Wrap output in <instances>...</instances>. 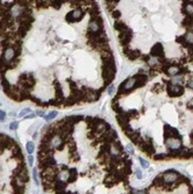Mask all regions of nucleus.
<instances>
[{
  "mask_svg": "<svg viewBox=\"0 0 193 194\" xmlns=\"http://www.w3.org/2000/svg\"><path fill=\"white\" fill-rule=\"evenodd\" d=\"M103 32V19L101 17L91 19L88 22V34H99Z\"/></svg>",
  "mask_w": 193,
  "mask_h": 194,
  "instance_id": "obj_1",
  "label": "nucleus"
},
{
  "mask_svg": "<svg viewBox=\"0 0 193 194\" xmlns=\"http://www.w3.org/2000/svg\"><path fill=\"white\" fill-rule=\"evenodd\" d=\"M84 15H85V12L81 10V8H74L72 12H70L69 14H66V17H65V20L68 21V22H70V23H72V22H77V21H80L83 18H84Z\"/></svg>",
  "mask_w": 193,
  "mask_h": 194,
  "instance_id": "obj_2",
  "label": "nucleus"
},
{
  "mask_svg": "<svg viewBox=\"0 0 193 194\" xmlns=\"http://www.w3.org/2000/svg\"><path fill=\"white\" fill-rule=\"evenodd\" d=\"M115 73H116V67H105L103 66V78L106 85H110L114 78H115Z\"/></svg>",
  "mask_w": 193,
  "mask_h": 194,
  "instance_id": "obj_3",
  "label": "nucleus"
},
{
  "mask_svg": "<svg viewBox=\"0 0 193 194\" xmlns=\"http://www.w3.org/2000/svg\"><path fill=\"white\" fill-rule=\"evenodd\" d=\"M17 57H18V54H17V51L13 47L6 48L3 52V55H1V59H4L5 63H7V64L12 63L14 59H17Z\"/></svg>",
  "mask_w": 193,
  "mask_h": 194,
  "instance_id": "obj_4",
  "label": "nucleus"
},
{
  "mask_svg": "<svg viewBox=\"0 0 193 194\" xmlns=\"http://www.w3.org/2000/svg\"><path fill=\"white\" fill-rule=\"evenodd\" d=\"M162 177H163L164 184H173L179 179V173L173 170H167L162 173Z\"/></svg>",
  "mask_w": 193,
  "mask_h": 194,
  "instance_id": "obj_5",
  "label": "nucleus"
},
{
  "mask_svg": "<svg viewBox=\"0 0 193 194\" xmlns=\"http://www.w3.org/2000/svg\"><path fill=\"white\" fill-rule=\"evenodd\" d=\"M150 56H152V57H155V58H157L159 61L164 59V48H163V44L159 43V42L155 43L154 47L150 50Z\"/></svg>",
  "mask_w": 193,
  "mask_h": 194,
  "instance_id": "obj_6",
  "label": "nucleus"
},
{
  "mask_svg": "<svg viewBox=\"0 0 193 194\" xmlns=\"http://www.w3.org/2000/svg\"><path fill=\"white\" fill-rule=\"evenodd\" d=\"M165 145L169 150H176V149H181L183 148V143H181V138H177V137H169L165 138Z\"/></svg>",
  "mask_w": 193,
  "mask_h": 194,
  "instance_id": "obj_7",
  "label": "nucleus"
},
{
  "mask_svg": "<svg viewBox=\"0 0 193 194\" xmlns=\"http://www.w3.org/2000/svg\"><path fill=\"white\" fill-rule=\"evenodd\" d=\"M118 138V134L114 129H111L106 133H104L101 135V141L105 143V144H112L113 142H115Z\"/></svg>",
  "mask_w": 193,
  "mask_h": 194,
  "instance_id": "obj_8",
  "label": "nucleus"
},
{
  "mask_svg": "<svg viewBox=\"0 0 193 194\" xmlns=\"http://www.w3.org/2000/svg\"><path fill=\"white\" fill-rule=\"evenodd\" d=\"M166 91H167V94L170 96H173V98H176V96H179L184 93V87L181 85H172L170 84L167 87H166Z\"/></svg>",
  "mask_w": 193,
  "mask_h": 194,
  "instance_id": "obj_9",
  "label": "nucleus"
},
{
  "mask_svg": "<svg viewBox=\"0 0 193 194\" xmlns=\"http://www.w3.org/2000/svg\"><path fill=\"white\" fill-rule=\"evenodd\" d=\"M132 37H133V32H132V29H129V28H128L127 30H125V32H122V33L119 34L120 43H121L123 47H126V45H128V44L130 43Z\"/></svg>",
  "mask_w": 193,
  "mask_h": 194,
  "instance_id": "obj_10",
  "label": "nucleus"
},
{
  "mask_svg": "<svg viewBox=\"0 0 193 194\" xmlns=\"http://www.w3.org/2000/svg\"><path fill=\"white\" fill-rule=\"evenodd\" d=\"M163 131H164V140H165V138H169V137H177V138H180L179 131H178L176 128L171 127L170 125H164Z\"/></svg>",
  "mask_w": 193,
  "mask_h": 194,
  "instance_id": "obj_11",
  "label": "nucleus"
},
{
  "mask_svg": "<svg viewBox=\"0 0 193 194\" xmlns=\"http://www.w3.org/2000/svg\"><path fill=\"white\" fill-rule=\"evenodd\" d=\"M140 149L143 150L145 153H148L149 156H152L155 153V148L152 145V142H151V138H148L147 141H143L140 145Z\"/></svg>",
  "mask_w": 193,
  "mask_h": 194,
  "instance_id": "obj_12",
  "label": "nucleus"
},
{
  "mask_svg": "<svg viewBox=\"0 0 193 194\" xmlns=\"http://www.w3.org/2000/svg\"><path fill=\"white\" fill-rule=\"evenodd\" d=\"M54 166H56V160H55L54 157H49V158H45V159H43V160H40L37 169H40V171H43V170H45V169L54 167Z\"/></svg>",
  "mask_w": 193,
  "mask_h": 194,
  "instance_id": "obj_13",
  "label": "nucleus"
},
{
  "mask_svg": "<svg viewBox=\"0 0 193 194\" xmlns=\"http://www.w3.org/2000/svg\"><path fill=\"white\" fill-rule=\"evenodd\" d=\"M50 143H51V145H52L54 149H59V150H62V149L64 148V145L66 144V142H65L59 135L52 136L51 140H50Z\"/></svg>",
  "mask_w": 193,
  "mask_h": 194,
  "instance_id": "obj_14",
  "label": "nucleus"
},
{
  "mask_svg": "<svg viewBox=\"0 0 193 194\" xmlns=\"http://www.w3.org/2000/svg\"><path fill=\"white\" fill-rule=\"evenodd\" d=\"M125 55L128 57L129 61H135L139 57H141V51L137 49H129V48H125L123 49Z\"/></svg>",
  "mask_w": 193,
  "mask_h": 194,
  "instance_id": "obj_15",
  "label": "nucleus"
},
{
  "mask_svg": "<svg viewBox=\"0 0 193 194\" xmlns=\"http://www.w3.org/2000/svg\"><path fill=\"white\" fill-rule=\"evenodd\" d=\"M164 73H166L169 77H174V76H178L180 73V66L178 65H170L165 71Z\"/></svg>",
  "mask_w": 193,
  "mask_h": 194,
  "instance_id": "obj_16",
  "label": "nucleus"
},
{
  "mask_svg": "<svg viewBox=\"0 0 193 194\" xmlns=\"http://www.w3.org/2000/svg\"><path fill=\"white\" fill-rule=\"evenodd\" d=\"M186 44H187V49L188 48H193V29H188L184 35H183Z\"/></svg>",
  "mask_w": 193,
  "mask_h": 194,
  "instance_id": "obj_17",
  "label": "nucleus"
},
{
  "mask_svg": "<svg viewBox=\"0 0 193 194\" xmlns=\"http://www.w3.org/2000/svg\"><path fill=\"white\" fill-rule=\"evenodd\" d=\"M104 184L106 185V187H112V186H114L115 184H118V180H116L114 173H108V174L105 177Z\"/></svg>",
  "mask_w": 193,
  "mask_h": 194,
  "instance_id": "obj_18",
  "label": "nucleus"
},
{
  "mask_svg": "<svg viewBox=\"0 0 193 194\" xmlns=\"http://www.w3.org/2000/svg\"><path fill=\"white\" fill-rule=\"evenodd\" d=\"M183 12L186 17H193V1H184Z\"/></svg>",
  "mask_w": 193,
  "mask_h": 194,
  "instance_id": "obj_19",
  "label": "nucleus"
},
{
  "mask_svg": "<svg viewBox=\"0 0 193 194\" xmlns=\"http://www.w3.org/2000/svg\"><path fill=\"white\" fill-rule=\"evenodd\" d=\"M148 81V76L147 74H136V88L142 87L147 84Z\"/></svg>",
  "mask_w": 193,
  "mask_h": 194,
  "instance_id": "obj_20",
  "label": "nucleus"
},
{
  "mask_svg": "<svg viewBox=\"0 0 193 194\" xmlns=\"http://www.w3.org/2000/svg\"><path fill=\"white\" fill-rule=\"evenodd\" d=\"M101 59H103V66H105V67H116L115 66V59H114L113 56L101 58Z\"/></svg>",
  "mask_w": 193,
  "mask_h": 194,
  "instance_id": "obj_21",
  "label": "nucleus"
},
{
  "mask_svg": "<svg viewBox=\"0 0 193 194\" xmlns=\"http://www.w3.org/2000/svg\"><path fill=\"white\" fill-rule=\"evenodd\" d=\"M88 14H90L91 19H94V18L100 17L99 8H98V6H96L94 3H93V5H92V7H90V8H88Z\"/></svg>",
  "mask_w": 193,
  "mask_h": 194,
  "instance_id": "obj_22",
  "label": "nucleus"
},
{
  "mask_svg": "<svg viewBox=\"0 0 193 194\" xmlns=\"http://www.w3.org/2000/svg\"><path fill=\"white\" fill-rule=\"evenodd\" d=\"M83 119H84V116H83V115H70V116H65V120H66L69 123L73 125V126H74L76 123L80 122Z\"/></svg>",
  "mask_w": 193,
  "mask_h": 194,
  "instance_id": "obj_23",
  "label": "nucleus"
},
{
  "mask_svg": "<svg viewBox=\"0 0 193 194\" xmlns=\"http://www.w3.org/2000/svg\"><path fill=\"white\" fill-rule=\"evenodd\" d=\"M66 184H68V182H65V181H62V180H59V179H56L54 189H55L56 192H63V191H65V188H66Z\"/></svg>",
  "mask_w": 193,
  "mask_h": 194,
  "instance_id": "obj_24",
  "label": "nucleus"
},
{
  "mask_svg": "<svg viewBox=\"0 0 193 194\" xmlns=\"http://www.w3.org/2000/svg\"><path fill=\"white\" fill-rule=\"evenodd\" d=\"M152 186L156 187V188H158V189H163L164 181H163V177H162V174H158V175L154 179V181H152Z\"/></svg>",
  "mask_w": 193,
  "mask_h": 194,
  "instance_id": "obj_25",
  "label": "nucleus"
},
{
  "mask_svg": "<svg viewBox=\"0 0 193 194\" xmlns=\"http://www.w3.org/2000/svg\"><path fill=\"white\" fill-rule=\"evenodd\" d=\"M114 28H115L118 32H120V33H122V32H125V30L128 29L127 25H126L125 22H122V21H119V20H116V21L114 22Z\"/></svg>",
  "mask_w": 193,
  "mask_h": 194,
  "instance_id": "obj_26",
  "label": "nucleus"
},
{
  "mask_svg": "<svg viewBox=\"0 0 193 194\" xmlns=\"http://www.w3.org/2000/svg\"><path fill=\"white\" fill-rule=\"evenodd\" d=\"M181 25H183V27H185V28L192 29V28H193V17H185V19L183 20Z\"/></svg>",
  "mask_w": 193,
  "mask_h": 194,
  "instance_id": "obj_27",
  "label": "nucleus"
},
{
  "mask_svg": "<svg viewBox=\"0 0 193 194\" xmlns=\"http://www.w3.org/2000/svg\"><path fill=\"white\" fill-rule=\"evenodd\" d=\"M57 179L68 182V179H69V170H61V171L58 172Z\"/></svg>",
  "mask_w": 193,
  "mask_h": 194,
  "instance_id": "obj_28",
  "label": "nucleus"
},
{
  "mask_svg": "<svg viewBox=\"0 0 193 194\" xmlns=\"http://www.w3.org/2000/svg\"><path fill=\"white\" fill-rule=\"evenodd\" d=\"M78 177V172L76 169H70L69 170V179H68V182H74L76 179Z\"/></svg>",
  "mask_w": 193,
  "mask_h": 194,
  "instance_id": "obj_29",
  "label": "nucleus"
},
{
  "mask_svg": "<svg viewBox=\"0 0 193 194\" xmlns=\"http://www.w3.org/2000/svg\"><path fill=\"white\" fill-rule=\"evenodd\" d=\"M1 86H3V89H4L5 93H7V92L11 89V87H12V85H11L10 81L6 79V77H1Z\"/></svg>",
  "mask_w": 193,
  "mask_h": 194,
  "instance_id": "obj_30",
  "label": "nucleus"
},
{
  "mask_svg": "<svg viewBox=\"0 0 193 194\" xmlns=\"http://www.w3.org/2000/svg\"><path fill=\"white\" fill-rule=\"evenodd\" d=\"M147 64L149 65V67H155V66H157L159 64V62H158L157 58H155L152 56H149L148 59H147Z\"/></svg>",
  "mask_w": 193,
  "mask_h": 194,
  "instance_id": "obj_31",
  "label": "nucleus"
},
{
  "mask_svg": "<svg viewBox=\"0 0 193 194\" xmlns=\"http://www.w3.org/2000/svg\"><path fill=\"white\" fill-rule=\"evenodd\" d=\"M184 80V77L181 74H178V76H174V77H171V84L172 85H180Z\"/></svg>",
  "mask_w": 193,
  "mask_h": 194,
  "instance_id": "obj_32",
  "label": "nucleus"
},
{
  "mask_svg": "<svg viewBox=\"0 0 193 194\" xmlns=\"http://www.w3.org/2000/svg\"><path fill=\"white\" fill-rule=\"evenodd\" d=\"M26 150H27V152H28L29 155H32V153L35 151V144H34L33 141L27 142V144H26Z\"/></svg>",
  "mask_w": 193,
  "mask_h": 194,
  "instance_id": "obj_33",
  "label": "nucleus"
},
{
  "mask_svg": "<svg viewBox=\"0 0 193 194\" xmlns=\"http://www.w3.org/2000/svg\"><path fill=\"white\" fill-rule=\"evenodd\" d=\"M112 108H113V111H114L116 114H120V113L123 112V109L120 107V105H119L118 101H112Z\"/></svg>",
  "mask_w": 193,
  "mask_h": 194,
  "instance_id": "obj_34",
  "label": "nucleus"
},
{
  "mask_svg": "<svg viewBox=\"0 0 193 194\" xmlns=\"http://www.w3.org/2000/svg\"><path fill=\"white\" fill-rule=\"evenodd\" d=\"M167 158H169L167 152H163V153H156V155H154V159H155V160H164V159H167Z\"/></svg>",
  "mask_w": 193,
  "mask_h": 194,
  "instance_id": "obj_35",
  "label": "nucleus"
},
{
  "mask_svg": "<svg viewBox=\"0 0 193 194\" xmlns=\"http://www.w3.org/2000/svg\"><path fill=\"white\" fill-rule=\"evenodd\" d=\"M57 114H58V113H57V111H51L48 115H45V116H44V119H45V121H48V122H49V121H52V120L57 116Z\"/></svg>",
  "mask_w": 193,
  "mask_h": 194,
  "instance_id": "obj_36",
  "label": "nucleus"
},
{
  "mask_svg": "<svg viewBox=\"0 0 193 194\" xmlns=\"http://www.w3.org/2000/svg\"><path fill=\"white\" fill-rule=\"evenodd\" d=\"M37 170H39L37 167L33 169V179H34V182H35L36 186L40 185V181H39V171Z\"/></svg>",
  "mask_w": 193,
  "mask_h": 194,
  "instance_id": "obj_37",
  "label": "nucleus"
},
{
  "mask_svg": "<svg viewBox=\"0 0 193 194\" xmlns=\"http://www.w3.org/2000/svg\"><path fill=\"white\" fill-rule=\"evenodd\" d=\"M127 115L129 119H137L139 118V112L136 109H130L127 112Z\"/></svg>",
  "mask_w": 193,
  "mask_h": 194,
  "instance_id": "obj_38",
  "label": "nucleus"
},
{
  "mask_svg": "<svg viewBox=\"0 0 193 194\" xmlns=\"http://www.w3.org/2000/svg\"><path fill=\"white\" fill-rule=\"evenodd\" d=\"M118 3H119V1H106V7L108 8V11L113 12L114 8H115V6L118 5Z\"/></svg>",
  "mask_w": 193,
  "mask_h": 194,
  "instance_id": "obj_39",
  "label": "nucleus"
},
{
  "mask_svg": "<svg viewBox=\"0 0 193 194\" xmlns=\"http://www.w3.org/2000/svg\"><path fill=\"white\" fill-rule=\"evenodd\" d=\"M36 6L39 7V8H47V7H49L50 6V1H36Z\"/></svg>",
  "mask_w": 193,
  "mask_h": 194,
  "instance_id": "obj_40",
  "label": "nucleus"
},
{
  "mask_svg": "<svg viewBox=\"0 0 193 194\" xmlns=\"http://www.w3.org/2000/svg\"><path fill=\"white\" fill-rule=\"evenodd\" d=\"M66 144H68V147H69V151H77V149H76V142H74L73 140L68 141Z\"/></svg>",
  "mask_w": 193,
  "mask_h": 194,
  "instance_id": "obj_41",
  "label": "nucleus"
},
{
  "mask_svg": "<svg viewBox=\"0 0 193 194\" xmlns=\"http://www.w3.org/2000/svg\"><path fill=\"white\" fill-rule=\"evenodd\" d=\"M163 89H164V87H163V85H161V84H156V85L152 86V88H151V91L155 92V93H161Z\"/></svg>",
  "mask_w": 193,
  "mask_h": 194,
  "instance_id": "obj_42",
  "label": "nucleus"
},
{
  "mask_svg": "<svg viewBox=\"0 0 193 194\" xmlns=\"http://www.w3.org/2000/svg\"><path fill=\"white\" fill-rule=\"evenodd\" d=\"M50 6H52L55 10H59L62 6V1H57V0H52L50 1Z\"/></svg>",
  "mask_w": 193,
  "mask_h": 194,
  "instance_id": "obj_43",
  "label": "nucleus"
},
{
  "mask_svg": "<svg viewBox=\"0 0 193 194\" xmlns=\"http://www.w3.org/2000/svg\"><path fill=\"white\" fill-rule=\"evenodd\" d=\"M30 113V108H23V109H21L20 112H19V116L20 118H25V116H27V114H29Z\"/></svg>",
  "mask_w": 193,
  "mask_h": 194,
  "instance_id": "obj_44",
  "label": "nucleus"
},
{
  "mask_svg": "<svg viewBox=\"0 0 193 194\" xmlns=\"http://www.w3.org/2000/svg\"><path fill=\"white\" fill-rule=\"evenodd\" d=\"M139 160H140V164H141V166H142L143 169H148V167H149V163H148L147 160H144V159L141 158V157L139 158Z\"/></svg>",
  "mask_w": 193,
  "mask_h": 194,
  "instance_id": "obj_45",
  "label": "nucleus"
},
{
  "mask_svg": "<svg viewBox=\"0 0 193 194\" xmlns=\"http://www.w3.org/2000/svg\"><path fill=\"white\" fill-rule=\"evenodd\" d=\"M18 127H19V122L18 121H13V122L10 123V129L11 130H17Z\"/></svg>",
  "mask_w": 193,
  "mask_h": 194,
  "instance_id": "obj_46",
  "label": "nucleus"
},
{
  "mask_svg": "<svg viewBox=\"0 0 193 194\" xmlns=\"http://www.w3.org/2000/svg\"><path fill=\"white\" fill-rule=\"evenodd\" d=\"M177 42H178V43H180L181 45H184L185 48H187V44H186V42H185V40H184L183 35H181V36H178V37H177Z\"/></svg>",
  "mask_w": 193,
  "mask_h": 194,
  "instance_id": "obj_47",
  "label": "nucleus"
},
{
  "mask_svg": "<svg viewBox=\"0 0 193 194\" xmlns=\"http://www.w3.org/2000/svg\"><path fill=\"white\" fill-rule=\"evenodd\" d=\"M112 17H113L114 19L119 20V19H120V17H121V12H120V11H115V10H114V11L112 12Z\"/></svg>",
  "mask_w": 193,
  "mask_h": 194,
  "instance_id": "obj_48",
  "label": "nucleus"
},
{
  "mask_svg": "<svg viewBox=\"0 0 193 194\" xmlns=\"http://www.w3.org/2000/svg\"><path fill=\"white\" fill-rule=\"evenodd\" d=\"M107 93H108L110 95H113V94L115 93V86H114V85H110L108 88H107Z\"/></svg>",
  "mask_w": 193,
  "mask_h": 194,
  "instance_id": "obj_49",
  "label": "nucleus"
},
{
  "mask_svg": "<svg viewBox=\"0 0 193 194\" xmlns=\"http://www.w3.org/2000/svg\"><path fill=\"white\" fill-rule=\"evenodd\" d=\"M126 151H127L129 155H134V149H133V145H132V144L126 145Z\"/></svg>",
  "mask_w": 193,
  "mask_h": 194,
  "instance_id": "obj_50",
  "label": "nucleus"
},
{
  "mask_svg": "<svg viewBox=\"0 0 193 194\" xmlns=\"http://www.w3.org/2000/svg\"><path fill=\"white\" fill-rule=\"evenodd\" d=\"M130 191H132V194H148L147 191H143V189H142V191H137V189L132 188Z\"/></svg>",
  "mask_w": 193,
  "mask_h": 194,
  "instance_id": "obj_51",
  "label": "nucleus"
},
{
  "mask_svg": "<svg viewBox=\"0 0 193 194\" xmlns=\"http://www.w3.org/2000/svg\"><path fill=\"white\" fill-rule=\"evenodd\" d=\"M6 112H4V111H0V122H4L5 120H6Z\"/></svg>",
  "mask_w": 193,
  "mask_h": 194,
  "instance_id": "obj_52",
  "label": "nucleus"
},
{
  "mask_svg": "<svg viewBox=\"0 0 193 194\" xmlns=\"http://www.w3.org/2000/svg\"><path fill=\"white\" fill-rule=\"evenodd\" d=\"M36 115L42 116V118H44V116H45V115H44V111H43V109H37V111H36Z\"/></svg>",
  "mask_w": 193,
  "mask_h": 194,
  "instance_id": "obj_53",
  "label": "nucleus"
},
{
  "mask_svg": "<svg viewBox=\"0 0 193 194\" xmlns=\"http://www.w3.org/2000/svg\"><path fill=\"white\" fill-rule=\"evenodd\" d=\"M28 164H29L30 166H33V164H34V157H33L32 155L28 156Z\"/></svg>",
  "mask_w": 193,
  "mask_h": 194,
  "instance_id": "obj_54",
  "label": "nucleus"
},
{
  "mask_svg": "<svg viewBox=\"0 0 193 194\" xmlns=\"http://www.w3.org/2000/svg\"><path fill=\"white\" fill-rule=\"evenodd\" d=\"M187 108L191 109V111L193 112V99H191V100L187 103Z\"/></svg>",
  "mask_w": 193,
  "mask_h": 194,
  "instance_id": "obj_55",
  "label": "nucleus"
},
{
  "mask_svg": "<svg viewBox=\"0 0 193 194\" xmlns=\"http://www.w3.org/2000/svg\"><path fill=\"white\" fill-rule=\"evenodd\" d=\"M135 174H136V177H137V179H142V173H141V170H136L135 171Z\"/></svg>",
  "mask_w": 193,
  "mask_h": 194,
  "instance_id": "obj_56",
  "label": "nucleus"
},
{
  "mask_svg": "<svg viewBox=\"0 0 193 194\" xmlns=\"http://www.w3.org/2000/svg\"><path fill=\"white\" fill-rule=\"evenodd\" d=\"M35 116H36V114H34V113H29L27 116H25V119H26V120H28V119H34Z\"/></svg>",
  "mask_w": 193,
  "mask_h": 194,
  "instance_id": "obj_57",
  "label": "nucleus"
},
{
  "mask_svg": "<svg viewBox=\"0 0 193 194\" xmlns=\"http://www.w3.org/2000/svg\"><path fill=\"white\" fill-rule=\"evenodd\" d=\"M187 87H190L191 89H193V80H188L187 81Z\"/></svg>",
  "mask_w": 193,
  "mask_h": 194,
  "instance_id": "obj_58",
  "label": "nucleus"
},
{
  "mask_svg": "<svg viewBox=\"0 0 193 194\" xmlns=\"http://www.w3.org/2000/svg\"><path fill=\"white\" fill-rule=\"evenodd\" d=\"M190 140L192 141V143H193V130L190 133Z\"/></svg>",
  "mask_w": 193,
  "mask_h": 194,
  "instance_id": "obj_59",
  "label": "nucleus"
},
{
  "mask_svg": "<svg viewBox=\"0 0 193 194\" xmlns=\"http://www.w3.org/2000/svg\"><path fill=\"white\" fill-rule=\"evenodd\" d=\"M37 137V131H35V134H34V136H33V138H36Z\"/></svg>",
  "mask_w": 193,
  "mask_h": 194,
  "instance_id": "obj_60",
  "label": "nucleus"
}]
</instances>
